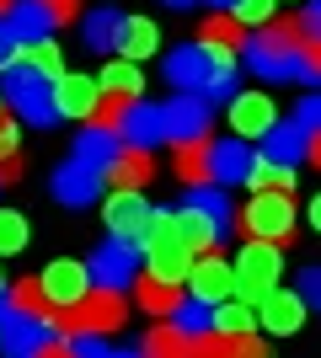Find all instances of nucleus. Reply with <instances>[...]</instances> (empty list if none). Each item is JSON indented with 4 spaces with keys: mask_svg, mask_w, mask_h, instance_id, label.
Here are the masks:
<instances>
[{
    "mask_svg": "<svg viewBox=\"0 0 321 358\" xmlns=\"http://www.w3.org/2000/svg\"><path fill=\"white\" fill-rule=\"evenodd\" d=\"M311 230H316V236H321V193L311 198Z\"/></svg>",
    "mask_w": 321,
    "mask_h": 358,
    "instance_id": "obj_50",
    "label": "nucleus"
},
{
    "mask_svg": "<svg viewBox=\"0 0 321 358\" xmlns=\"http://www.w3.org/2000/svg\"><path fill=\"white\" fill-rule=\"evenodd\" d=\"M0 299H6V273H0Z\"/></svg>",
    "mask_w": 321,
    "mask_h": 358,
    "instance_id": "obj_55",
    "label": "nucleus"
},
{
    "mask_svg": "<svg viewBox=\"0 0 321 358\" xmlns=\"http://www.w3.org/2000/svg\"><path fill=\"white\" fill-rule=\"evenodd\" d=\"M171 177L183 182V187H199V182H209V139L171 145Z\"/></svg>",
    "mask_w": 321,
    "mask_h": 358,
    "instance_id": "obj_26",
    "label": "nucleus"
},
{
    "mask_svg": "<svg viewBox=\"0 0 321 358\" xmlns=\"http://www.w3.org/2000/svg\"><path fill=\"white\" fill-rule=\"evenodd\" d=\"M209 331H220V337H246V331H257V310L246 305V299H220L209 310Z\"/></svg>",
    "mask_w": 321,
    "mask_h": 358,
    "instance_id": "obj_28",
    "label": "nucleus"
},
{
    "mask_svg": "<svg viewBox=\"0 0 321 358\" xmlns=\"http://www.w3.org/2000/svg\"><path fill=\"white\" fill-rule=\"evenodd\" d=\"M199 43H204V48H225V54H236L246 38H241V22H236L230 11H209V22H204V32H199Z\"/></svg>",
    "mask_w": 321,
    "mask_h": 358,
    "instance_id": "obj_33",
    "label": "nucleus"
},
{
    "mask_svg": "<svg viewBox=\"0 0 321 358\" xmlns=\"http://www.w3.org/2000/svg\"><path fill=\"white\" fill-rule=\"evenodd\" d=\"M6 310L16 315H32V321H48V327H59V310L48 305V294L38 289V278H22V284H6V299H0Z\"/></svg>",
    "mask_w": 321,
    "mask_h": 358,
    "instance_id": "obj_21",
    "label": "nucleus"
},
{
    "mask_svg": "<svg viewBox=\"0 0 321 358\" xmlns=\"http://www.w3.org/2000/svg\"><path fill=\"white\" fill-rule=\"evenodd\" d=\"M59 327H48V321H32V315H16L0 305V353L6 358H32L38 348L48 343Z\"/></svg>",
    "mask_w": 321,
    "mask_h": 358,
    "instance_id": "obj_14",
    "label": "nucleus"
},
{
    "mask_svg": "<svg viewBox=\"0 0 321 358\" xmlns=\"http://www.w3.org/2000/svg\"><path fill=\"white\" fill-rule=\"evenodd\" d=\"M306 80H321V38H306Z\"/></svg>",
    "mask_w": 321,
    "mask_h": 358,
    "instance_id": "obj_46",
    "label": "nucleus"
},
{
    "mask_svg": "<svg viewBox=\"0 0 321 358\" xmlns=\"http://www.w3.org/2000/svg\"><path fill=\"white\" fill-rule=\"evenodd\" d=\"M257 321H262V331L290 337V331H300V321H306V299L294 294V289H273V294L257 299Z\"/></svg>",
    "mask_w": 321,
    "mask_h": 358,
    "instance_id": "obj_17",
    "label": "nucleus"
},
{
    "mask_svg": "<svg viewBox=\"0 0 321 358\" xmlns=\"http://www.w3.org/2000/svg\"><path fill=\"white\" fill-rule=\"evenodd\" d=\"M102 358H139V353H129V348H107Z\"/></svg>",
    "mask_w": 321,
    "mask_h": 358,
    "instance_id": "obj_51",
    "label": "nucleus"
},
{
    "mask_svg": "<svg viewBox=\"0 0 321 358\" xmlns=\"http://www.w3.org/2000/svg\"><path fill=\"white\" fill-rule=\"evenodd\" d=\"M16 59H27L32 70H43L48 80H54V75H64V54H59V43H54V38H38V43L16 48Z\"/></svg>",
    "mask_w": 321,
    "mask_h": 358,
    "instance_id": "obj_35",
    "label": "nucleus"
},
{
    "mask_svg": "<svg viewBox=\"0 0 321 358\" xmlns=\"http://www.w3.org/2000/svg\"><path fill=\"white\" fill-rule=\"evenodd\" d=\"M129 289L139 294V305H145L150 315H171V310H177V299H183V284H161V278H145V273H139Z\"/></svg>",
    "mask_w": 321,
    "mask_h": 358,
    "instance_id": "obj_31",
    "label": "nucleus"
},
{
    "mask_svg": "<svg viewBox=\"0 0 321 358\" xmlns=\"http://www.w3.org/2000/svg\"><path fill=\"white\" fill-rule=\"evenodd\" d=\"M38 289L48 294L54 310H70V305H80V299L92 294V273H86V262H76V257H59V262H48V268H43Z\"/></svg>",
    "mask_w": 321,
    "mask_h": 358,
    "instance_id": "obj_11",
    "label": "nucleus"
},
{
    "mask_svg": "<svg viewBox=\"0 0 321 358\" xmlns=\"http://www.w3.org/2000/svg\"><path fill=\"white\" fill-rule=\"evenodd\" d=\"M300 27H306V38H321V0H311V6H306Z\"/></svg>",
    "mask_w": 321,
    "mask_h": 358,
    "instance_id": "obj_47",
    "label": "nucleus"
},
{
    "mask_svg": "<svg viewBox=\"0 0 321 358\" xmlns=\"http://www.w3.org/2000/svg\"><path fill=\"white\" fill-rule=\"evenodd\" d=\"M166 224H171V236L183 241L193 257L209 252V246H220V236H214V224H209V214H199L193 203H183V209H166Z\"/></svg>",
    "mask_w": 321,
    "mask_h": 358,
    "instance_id": "obj_20",
    "label": "nucleus"
},
{
    "mask_svg": "<svg viewBox=\"0 0 321 358\" xmlns=\"http://www.w3.org/2000/svg\"><path fill=\"white\" fill-rule=\"evenodd\" d=\"M102 102V86H97V75H54V113L59 118H76L86 123Z\"/></svg>",
    "mask_w": 321,
    "mask_h": 358,
    "instance_id": "obj_15",
    "label": "nucleus"
},
{
    "mask_svg": "<svg viewBox=\"0 0 321 358\" xmlns=\"http://www.w3.org/2000/svg\"><path fill=\"white\" fill-rule=\"evenodd\" d=\"M161 123H166V139H171V145H187V139H204V129L214 123V113H209L204 96L177 91V96L161 107Z\"/></svg>",
    "mask_w": 321,
    "mask_h": 358,
    "instance_id": "obj_12",
    "label": "nucleus"
},
{
    "mask_svg": "<svg viewBox=\"0 0 321 358\" xmlns=\"http://www.w3.org/2000/svg\"><path fill=\"white\" fill-rule=\"evenodd\" d=\"M187 203H193L199 214H209V224H214V236H220V241L236 230V209H230L225 187H214V182H199V187H187Z\"/></svg>",
    "mask_w": 321,
    "mask_h": 358,
    "instance_id": "obj_23",
    "label": "nucleus"
},
{
    "mask_svg": "<svg viewBox=\"0 0 321 358\" xmlns=\"http://www.w3.org/2000/svg\"><path fill=\"white\" fill-rule=\"evenodd\" d=\"M306 161L321 171V129H316V134H306Z\"/></svg>",
    "mask_w": 321,
    "mask_h": 358,
    "instance_id": "obj_49",
    "label": "nucleus"
},
{
    "mask_svg": "<svg viewBox=\"0 0 321 358\" xmlns=\"http://www.w3.org/2000/svg\"><path fill=\"white\" fill-rule=\"evenodd\" d=\"M166 139V123H161V107L155 102H129L118 123V145H134V150H155Z\"/></svg>",
    "mask_w": 321,
    "mask_h": 358,
    "instance_id": "obj_18",
    "label": "nucleus"
},
{
    "mask_svg": "<svg viewBox=\"0 0 321 358\" xmlns=\"http://www.w3.org/2000/svg\"><path fill=\"white\" fill-rule=\"evenodd\" d=\"M118 27H123L118 6H97V11L80 16V38H86L92 54H113V48H118Z\"/></svg>",
    "mask_w": 321,
    "mask_h": 358,
    "instance_id": "obj_22",
    "label": "nucleus"
},
{
    "mask_svg": "<svg viewBox=\"0 0 321 358\" xmlns=\"http://www.w3.org/2000/svg\"><path fill=\"white\" fill-rule=\"evenodd\" d=\"M225 48H204V43H183V48H171L166 64H161V75H166V86L177 91H193V96H204V80H209L214 59H220Z\"/></svg>",
    "mask_w": 321,
    "mask_h": 358,
    "instance_id": "obj_10",
    "label": "nucleus"
},
{
    "mask_svg": "<svg viewBox=\"0 0 321 358\" xmlns=\"http://www.w3.org/2000/svg\"><path fill=\"white\" fill-rule=\"evenodd\" d=\"M16 252H27V214L0 209V257H16Z\"/></svg>",
    "mask_w": 321,
    "mask_h": 358,
    "instance_id": "obj_37",
    "label": "nucleus"
},
{
    "mask_svg": "<svg viewBox=\"0 0 321 358\" xmlns=\"http://www.w3.org/2000/svg\"><path fill=\"white\" fill-rule=\"evenodd\" d=\"M246 166H252L246 139H214V145H209V182H214V187H236V182H246Z\"/></svg>",
    "mask_w": 321,
    "mask_h": 358,
    "instance_id": "obj_19",
    "label": "nucleus"
},
{
    "mask_svg": "<svg viewBox=\"0 0 321 358\" xmlns=\"http://www.w3.org/2000/svg\"><path fill=\"white\" fill-rule=\"evenodd\" d=\"M230 273H236V299L257 305L284 278V252H278L273 241H246L241 252H236V262H230Z\"/></svg>",
    "mask_w": 321,
    "mask_h": 358,
    "instance_id": "obj_3",
    "label": "nucleus"
},
{
    "mask_svg": "<svg viewBox=\"0 0 321 358\" xmlns=\"http://www.w3.org/2000/svg\"><path fill=\"white\" fill-rule=\"evenodd\" d=\"M139 358H193V337H183L171 327H155L145 337V348H139Z\"/></svg>",
    "mask_w": 321,
    "mask_h": 358,
    "instance_id": "obj_34",
    "label": "nucleus"
},
{
    "mask_svg": "<svg viewBox=\"0 0 321 358\" xmlns=\"http://www.w3.org/2000/svg\"><path fill=\"white\" fill-rule=\"evenodd\" d=\"M290 123H294V129H306V134H316V129H321V91H306V96L294 102Z\"/></svg>",
    "mask_w": 321,
    "mask_h": 358,
    "instance_id": "obj_40",
    "label": "nucleus"
},
{
    "mask_svg": "<svg viewBox=\"0 0 321 358\" xmlns=\"http://www.w3.org/2000/svg\"><path fill=\"white\" fill-rule=\"evenodd\" d=\"M16 145H22V129H16L11 118H0V161H6V155H16Z\"/></svg>",
    "mask_w": 321,
    "mask_h": 358,
    "instance_id": "obj_45",
    "label": "nucleus"
},
{
    "mask_svg": "<svg viewBox=\"0 0 321 358\" xmlns=\"http://www.w3.org/2000/svg\"><path fill=\"white\" fill-rule=\"evenodd\" d=\"M230 358H273L268 343H257V331H246V337H230Z\"/></svg>",
    "mask_w": 321,
    "mask_h": 358,
    "instance_id": "obj_42",
    "label": "nucleus"
},
{
    "mask_svg": "<svg viewBox=\"0 0 321 358\" xmlns=\"http://www.w3.org/2000/svg\"><path fill=\"white\" fill-rule=\"evenodd\" d=\"M236 224L246 230V241H273V246H284V241H294V203L290 193H257L252 203H246V214H236Z\"/></svg>",
    "mask_w": 321,
    "mask_h": 358,
    "instance_id": "obj_4",
    "label": "nucleus"
},
{
    "mask_svg": "<svg viewBox=\"0 0 321 358\" xmlns=\"http://www.w3.org/2000/svg\"><path fill=\"white\" fill-rule=\"evenodd\" d=\"M113 155H118V134L113 129H97V123H86L76 134V161H86V166H113Z\"/></svg>",
    "mask_w": 321,
    "mask_h": 358,
    "instance_id": "obj_29",
    "label": "nucleus"
},
{
    "mask_svg": "<svg viewBox=\"0 0 321 358\" xmlns=\"http://www.w3.org/2000/svg\"><path fill=\"white\" fill-rule=\"evenodd\" d=\"M86 273H92V289H113V294H129V284L139 278V246L134 241H107V246H97L92 262H86Z\"/></svg>",
    "mask_w": 321,
    "mask_h": 358,
    "instance_id": "obj_6",
    "label": "nucleus"
},
{
    "mask_svg": "<svg viewBox=\"0 0 321 358\" xmlns=\"http://www.w3.org/2000/svg\"><path fill=\"white\" fill-rule=\"evenodd\" d=\"M0 182H22V155H6V161H0Z\"/></svg>",
    "mask_w": 321,
    "mask_h": 358,
    "instance_id": "obj_48",
    "label": "nucleus"
},
{
    "mask_svg": "<svg viewBox=\"0 0 321 358\" xmlns=\"http://www.w3.org/2000/svg\"><path fill=\"white\" fill-rule=\"evenodd\" d=\"M134 102H139V96H134ZM123 113H129V96H113V91H102V102H97V113H92L86 123H97V129H113V134H118Z\"/></svg>",
    "mask_w": 321,
    "mask_h": 358,
    "instance_id": "obj_38",
    "label": "nucleus"
},
{
    "mask_svg": "<svg viewBox=\"0 0 321 358\" xmlns=\"http://www.w3.org/2000/svg\"><path fill=\"white\" fill-rule=\"evenodd\" d=\"M150 177H155L150 150L118 145V155H113V166H107V182H113V187H139V193H145V182H150Z\"/></svg>",
    "mask_w": 321,
    "mask_h": 358,
    "instance_id": "obj_24",
    "label": "nucleus"
},
{
    "mask_svg": "<svg viewBox=\"0 0 321 358\" xmlns=\"http://www.w3.org/2000/svg\"><path fill=\"white\" fill-rule=\"evenodd\" d=\"M0 102H11V113L27 129H48V123L59 118L54 113V80L43 70H32L27 59L0 64Z\"/></svg>",
    "mask_w": 321,
    "mask_h": 358,
    "instance_id": "obj_2",
    "label": "nucleus"
},
{
    "mask_svg": "<svg viewBox=\"0 0 321 358\" xmlns=\"http://www.w3.org/2000/svg\"><path fill=\"white\" fill-rule=\"evenodd\" d=\"M161 6H193V0H161Z\"/></svg>",
    "mask_w": 321,
    "mask_h": 358,
    "instance_id": "obj_53",
    "label": "nucleus"
},
{
    "mask_svg": "<svg viewBox=\"0 0 321 358\" xmlns=\"http://www.w3.org/2000/svg\"><path fill=\"white\" fill-rule=\"evenodd\" d=\"M123 315H129V299H123V294H113V289H92L80 305L59 310V327L64 331H97V337H107V331L123 327Z\"/></svg>",
    "mask_w": 321,
    "mask_h": 358,
    "instance_id": "obj_5",
    "label": "nucleus"
},
{
    "mask_svg": "<svg viewBox=\"0 0 321 358\" xmlns=\"http://www.w3.org/2000/svg\"><path fill=\"white\" fill-rule=\"evenodd\" d=\"M257 145H262V155L278 161V166H300L306 161V129H294V123H273Z\"/></svg>",
    "mask_w": 321,
    "mask_h": 358,
    "instance_id": "obj_27",
    "label": "nucleus"
},
{
    "mask_svg": "<svg viewBox=\"0 0 321 358\" xmlns=\"http://www.w3.org/2000/svg\"><path fill=\"white\" fill-rule=\"evenodd\" d=\"M294 294L306 299V310H321V262L300 268V284H294Z\"/></svg>",
    "mask_w": 321,
    "mask_h": 358,
    "instance_id": "obj_41",
    "label": "nucleus"
},
{
    "mask_svg": "<svg viewBox=\"0 0 321 358\" xmlns=\"http://www.w3.org/2000/svg\"><path fill=\"white\" fill-rule=\"evenodd\" d=\"M43 11L64 27V22H80V0H43Z\"/></svg>",
    "mask_w": 321,
    "mask_h": 358,
    "instance_id": "obj_43",
    "label": "nucleus"
},
{
    "mask_svg": "<svg viewBox=\"0 0 321 358\" xmlns=\"http://www.w3.org/2000/svg\"><path fill=\"white\" fill-rule=\"evenodd\" d=\"M102 187H107V171H102V166L76 161V155H70L64 166H54V177H48V193L59 198L64 209H86V203H97Z\"/></svg>",
    "mask_w": 321,
    "mask_h": 358,
    "instance_id": "obj_8",
    "label": "nucleus"
},
{
    "mask_svg": "<svg viewBox=\"0 0 321 358\" xmlns=\"http://www.w3.org/2000/svg\"><path fill=\"white\" fill-rule=\"evenodd\" d=\"M102 220H107V230H113L118 241H134L139 246V236L150 230L155 209H150V198L139 193V187H113L107 203H102Z\"/></svg>",
    "mask_w": 321,
    "mask_h": 358,
    "instance_id": "obj_9",
    "label": "nucleus"
},
{
    "mask_svg": "<svg viewBox=\"0 0 321 358\" xmlns=\"http://www.w3.org/2000/svg\"><path fill=\"white\" fill-rule=\"evenodd\" d=\"M187 299H199V305H220V299L236 294V273H230V257H220V246H209V252L193 257V268H187Z\"/></svg>",
    "mask_w": 321,
    "mask_h": 358,
    "instance_id": "obj_7",
    "label": "nucleus"
},
{
    "mask_svg": "<svg viewBox=\"0 0 321 358\" xmlns=\"http://www.w3.org/2000/svg\"><path fill=\"white\" fill-rule=\"evenodd\" d=\"M273 123H278V102L268 91H236L230 96V129H236V139H262Z\"/></svg>",
    "mask_w": 321,
    "mask_h": 358,
    "instance_id": "obj_13",
    "label": "nucleus"
},
{
    "mask_svg": "<svg viewBox=\"0 0 321 358\" xmlns=\"http://www.w3.org/2000/svg\"><path fill=\"white\" fill-rule=\"evenodd\" d=\"M97 86L113 91V96H129V102H134L139 91H145V75H139V64H134V59H113L102 75H97Z\"/></svg>",
    "mask_w": 321,
    "mask_h": 358,
    "instance_id": "obj_32",
    "label": "nucleus"
},
{
    "mask_svg": "<svg viewBox=\"0 0 321 358\" xmlns=\"http://www.w3.org/2000/svg\"><path fill=\"white\" fill-rule=\"evenodd\" d=\"M246 182H252V193H290L294 187V166H278L268 161V155H252V166H246Z\"/></svg>",
    "mask_w": 321,
    "mask_h": 358,
    "instance_id": "obj_30",
    "label": "nucleus"
},
{
    "mask_svg": "<svg viewBox=\"0 0 321 358\" xmlns=\"http://www.w3.org/2000/svg\"><path fill=\"white\" fill-rule=\"evenodd\" d=\"M54 27H59V22H54V16L43 11V0H11V11L0 16V32L11 38V48L38 43V38H48Z\"/></svg>",
    "mask_w": 321,
    "mask_h": 358,
    "instance_id": "obj_16",
    "label": "nucleus"
},
{
    "mask_svg": "<svg viewBox=\"0 0 321 358\" xmlns=\"http://www.w3.org/2000/svg\"><path fill=\"white\" fill-rule=\"evenodd\" d=\"M32 358H76V343H70V337H59V331H54V337H48L43 348H38V353Z\"/></svg>",
    "mask_w": 321,
    "mask_h": 358,
    "instance_id": "obj_44",
    "label": "nucleus"
},
{
    "mask_svg": "<svg viewBox=\"0 0 321 358\" xmlns=\"http://www.w3.org/2000/svg\"><path fill=\"white\" fill-rule=\"evenodd\" d=\"M155 48H161V27H155L150 16H123V27H118V54L123 59H150Z\"/></svg>",
    "mask_w": 321,
    "mask_h": 358,
    "instance_id": "obj_25",
    "label": "nucleus"
},
{
    "mask_svg": "<svg viewBox=\"0 0 321 358\" xmlns=\"http://www.w3.org/2000/svg\"><path fill=\"white\" fill-rule=\"evenodd\" d=\"M241 59L262 80H306V27H300V16L257 27V38L241 43Z\"/></svg>",
    "mask_w": 321,
    "mask_h": 358,
    "instance_id": "obj_1",
    "label": "nucleus"
},
{
    "mask_svg": "<svg viewBox=\"0 0 321 358\" xmlns=\"http://www.w3.org/2000/svg\"><path fill=\"white\" fill-rule=\"evenodd\" d=\"M273 6H278V0H236L230 16H236L241 27H268V22H273Z\"/></svg>",
    "mask_w": 321,
    "mask_h": 358,
    "instance_id": "obj_39",
    "label": "nucleus"
},
{
    "mask_svg": "<svg viewBox=\"0 0 321 358\" xmlns=\"http://www.w3.org/2000/svg\"><path fill=\"white\" fill-rule=\"evenodd\" d=\"M209 6H214V11H225V6H236V0H209Z\"/></svg>",
    "mask_w": 321,
    "mask_h": 358,
    "instance_id": "obj_52",
    "label": "nucleus"
},
{
    "mask_svg": "<svg viewBox=\"0 0 321 358\" xmlns=\"http://www.w3.org/2000/svg\"><path fill=\"white\" fill-rule=\"evenodd\" d=\"M6 11H11V0H0V16H6Z\"/></svg>",
    "mask_w": 321,
    "mask_h": 358,
    "instance_id": "obj_54",
    "label": "nucleus"
},
{
    "mask_svg": "<svg viewBox=\"0 0 321 358\" xmlns=\"http://www.w3.org/2000/svg\"><path fill=\"white\" fill-rule=\"evenodd\" d=\"M171 331H183V337H204L209 331V305H199V299H177V310H171Z\"/></svg>",
    "mask_w": 321,
    "mask_h": 358,
    "instance_id": "obj_36",
    "label": "nucleus"
}]
</instances>
